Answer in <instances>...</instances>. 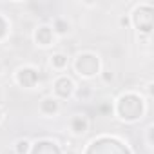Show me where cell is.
Here are the masks:
<instances>
[{"label":"cell","instance_id":"6da1fadb","mask_svg":"<svg viewBox=\"0 0 154 154\" xmlns=\"http://www.w3.org/2000/svg\"><path fill=\"white\" fill-rule=\"evenodd\" d=\"M141 109H143L141 100L138 96H134V94L123 96L120 100V105H118V112L122 114L123 120H136V118H140Z\"/></svg>","mask_w":154,"mask_h":154},{"label":"cell","instance_id":"277c9868","mask_svg":"<svg viewBox=\"0 0 154 154\" xmlns=\"http://www.w3.org/2000/svg\"><path fill=\"white\" fill-rule=\"evenodd\" d=\"M56 93L62 96V98H67V96H71V93H72V82L69 80V78H60V80H56Z\"/></svg>","mask_w":154,"mask_h":154},{"label":"cell","instance_id":"30bf717a","mask_svg":"<svg viewBox=\"0 0 154 154\" xmlns=\"http://www.w3.org/2000/svg\"><path fill=\"white\" fill-rule=\"evenodd\" d=\"M6 35V22L0 18V36H4Z\"/></svg>","mask_w":154,"mask_h":154},{"label":"cell","instance_id":"5b68a950","mask_svg":"<svg viewBox=\"0 0 154 154\" xmlns=\"http://www.w3.org/2000/svg\"><path fill=\"white\" fill-rule=\"evenodd\" d=\"M33 154H60V150L54 147V143L40 141V143H36V147L33 149Z\"/></svg>","mask_w":154,"mask_h":154},{"label":"cell","instance_id":"7a4b0ae2","mask_svg":"<svg viewBox=\"0 0 154 154\" xmlns=\"http://www.w3.org/2000/svg\"><path fill=\"white\" fill-rule=\"evenodd\" d=\"M76 69H78V72L84 74V76H93L98 71V60H96V56H93V54L80 56L78 62H76Z\"/></svg>","mask_w":154,"mask_h":154},{"label":"cell","instance_id":"ba28073f","mask_svg":"<svg viewBox=\"0 0 154 154\" xmlns=\"http://www.w3.org/2000/svg\"><path fill=\"white\" fill-rule=\"evenodd\" d=\"M65 62H67V58H65V56H62V54H56V56L53 58V65H56V67H63V65H65Z\"/></svg>","mask_w":154,"mask_h":154},{"label":"cell","instance_id":"9c48e42d","mask_svg":"<svg viewBox=\"0 0 154 154\" xmlns=\"http://www.w3.org/2000/svg\"><path fill=\"white\" fill-rule=\"evenodd\" d=\"M17 145H18V147H17V150H18V154H24V152L27 150V145H29V143H27L26 140H22V141H18Z\"/></svg>","mask_w":154,"mask_h":154},{"label":"cell","instance_id":"52a82bcc","mask_svg":"<svg viewBox=\"0 0 154 154\" xmlns=\"http://www.w3.org/2000/svg\"><path fill=\"white\" fill-rule=\"evenodd\" d=\"M72 125H74V132H85V129H87V122L80 116L72 120Z\"/></svg>","mask_w":154,"mask_h":154},{"label":"cell","instance_id":"3957f363","mask_svg":"<svg viewBox=\"0 0 154 154\" xmlns=\"http://www.w3.org/2000/svg\"><path fill=\"white\" fill-rule=\"evenodd\" d=\"M36 80H38V74H36L33 69H22V71L18 72V82H20L24 87H33Z\"/></svg>","mask_w":154,"mask_h":154},{"label":"cell","instance_id":"8992f818","mask_svg":"<svg viewBox=\"0 0 154 154\" xmlns=\"http://www.w3.org/2000/svg\"><path fill=\"white\" fill-rule=\"evenodd\" d=\"M36 40L42 44V45H47L51 42V29L49 27H40L38 33H36Z\"/></svg>","mask_w":154,"mask_h":154}]
</instances>
